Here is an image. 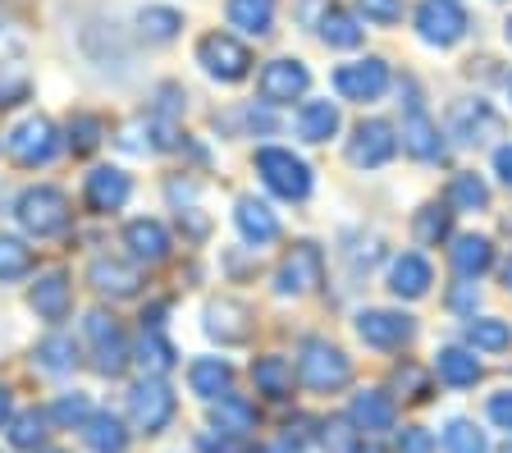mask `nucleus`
I'll use <instances>...</instances> for the list:
<instances>
[{
	"label": "nucleus",
	"instance_id": "f257e3e1",
	"mask_svg": "<svg viewBox=\"0 0 512 453\" xmlns=\"http://www.w3.org/2000/svg\"><path fill=\"white\" fill-rule=\"evenodd\" d=\"M298 376H302V385H311L316 394H334V389H343L352 380V362L330 339H307L298 353Z\"/></svg>",
	"mask_w": 512,
	"mask_h": 453
},
{
	"label": "nucleus",
	"instance_id": "f03ea898",
	"mask_svg": "<svg viewBox=\"0 0 512 453\" xmlns=\"http://www.w3.org/2000/svg\"><path fill=\"white\" fill-rule=\"evenodd\" d=\"M14 216H19V225L28 229L32 238H51L69 225V197L51 184L23 188L19 202H14Z\"/></svg>",
	"mask_w": 512,
	"mask_h": 453
},
{
	"label": "nucleus",
	"instance_id": "7ed1b4c3",
	"mask_svg": "<svg viewBox=\"0 0 512 453\" xmlns=\"http://www.w3.org/2000/svg\"><path fill=\"white\" fill-rule=\"evenodd\" d=\"M256 174L266 179L270 193L288 197V202H302V197L311 193L307 161H298V156H293V151H284V147H261V151H256Z\"/></svg>",
	"mask_w": 512,
	"mask_h": 453
},
{
	"label": "nucleus",
	"instance_id": "20e7f679",
	"mask_svg": "<svg viewBox=\"0 0 512 453\" xmlns=\"http://www.w3.org/2000/svg\"><path fill=\"white\" fill-rule=\"evenodd\" d=\"M128 417H133V426L142 435H160L174 417V389L160 376L138 380V385L128 389Z\"/></svg>",
	"mask_w": 512,
	"mask_h": 453
},
{
	"label": "nucleus",
	"instance_id": "39448f33",
	"mask_svg": "<svg viewBox=\"0 0 512 453\" xmlns=\"http://www.w3.org/2000/svg\"><path fill=\"white\" fill-rule=\"evenodd\" d=\"M197 65L211 78H220V83H238V78H247V69H252V51L229 33H206L202 42H197Z\"/></svg>",
	"mask_w": 512,
	"mask_h": 453
},
{
	"label": "nucleus",
	"instance_id": "423d86ee",
	"mask_svg": "<svg viewBox=\"0 0 512 453\" xmlns=\"http://www.w3.org/2000/svg\"><path fill=\"white\" fill-rule=\"evenodd\" d=\"M416 33L426 37L430 46H453L467 37V10L458 0H426L416 10Z\"/></svg>",
	"mask_w": 512,
	"mask_h": 453
},
{
	"label": "nucleus",
	"instance_id": "0eeeda50",
	"mask_svg": "<svg viewBox=\"0 0 512 453\" xmlns=\"http://www.w3.org/2000/svg\"><path fill=\"white\" fill-rule=\"evenodd\" d=\"M83 330L96 348V371H101V376H119V371L128 367V344H124V330L115 325V316L87 312Z\"/></svg>",
	"mask_w": 512,
	"mask_h": 453
},
{
	"label": "nucleus",
	"instance_id": "6e6552de",
	"mask_svg": "<svg viewBox=\"0 0 512 453\" xmlns=\"http://www.w3.org/2000/svg\"><path fill=\"white\" fill-rule=\"evenodd\" d=\"M60 151V138H55V124L42 115H32L23 119L19 129L10 133V156L19 165H28V170H37V165H46Z\"/></svg>",
	"mask_w": 512,
	"mask_h": 453
},
{
	"label": "nucleus",
	"instance_id": "1a4fd4ad",
	"mask_svg": "<svg viewBox=\"0 0 512 453\" xmlns=\"http://www.w3.org/2000/svg\"><path fill=\"white\" fill-rule=\"evenodd\" d=\"M394 151H398L394 129H389L384 119H362L348 142V161L362 165V170H380L384 161H394Z\"/></svg>",
	"mask_w": 512,
	"mask_h": 453
},
{
	"label": "nucleus",
	"instance_id": "9d476101",
	"mask_svg": "<svg viewBox=\"0 0 512 453\" xmlns=\"http://www.w3.org/2000/svg\"><path fill=\"white\" fill-rule=\"evenodd\" d=\"M311 74L302 60H270L266 69H261V78H256V92H261V101H270V106H288V101H298L302 92H307Z\"/></svg>",
	"mask_w": 512,
	"mask_h": 453
},
{
	"label": "nucleus",
	"instance_id": "9b49d317",
	"mask_svg": "<svg viewBox=\"0 0 512 453\" xmlns=\"http://www.w3.org/2000/svg\"><path fill=\"white\" fill-rule=\"evenodd\" d=\"M325 280V257H320L316 243H298V248L284 257L275 275V289L279 293H311L316 284Z\"/></svg>",
	"mask_w": 512,
	"mask_h": 453
},
{
	"label": "nucleus",
	"instance_id": "f8f14e48",
	"mask_svg": "<svg viewBox=\"0 0 512 453\" xmlns=\"http://www.w3.org/2000/svg\"><path fill=\"white\" fill-rule=\"evenodd\" d=\"M334 87H339V97L348 101H375L384 97V87H389V65L384 60H357V65H339L334 69Z\"/></svg>",
	"mask_w": 512,
	"mask_h": 453
},
{
	"label": "nucleus",
	"instance_id": "ddd939ff",
	"mask_svg": "<svg viewBox=\"0 0 512 453\" xmlns=\"http://www.w3.org/2000/svg\"><path fill=\"white\" fill-rule=\"evenodd\" d=\"M357 335H362L371 348H403L407 339H412V316L371 307V312L357 316Z\"/></svg>",
	"mask_w": 512,
	"mask_h": 453
},
{
	"label": "nucleus",
	"instance_id": "4468645a",
	"mask_svg": "<svg viewBox=\"0 0 512 453\" xmlns=\"http://www.w3.org/2000/svg\"><path fill=\"white\" fill-rule=\"evenodd\" d=\"M28 302H32V312L42 316V321H64V316H69V302H74L69 275H64V270H46V275H37Z\"/></svg>",
	"mask_w": 512,
	"mask_h": 453
},
{
	"label": "nucleus",
	"instance_id": "2eb2a0df",
	"mask_svg": "<svg viewBox=\"0 0 512 453\" xmlns=\"http://www.w3.org/2000/svg\"><path fill=\"white\" fill-rule=\"evenodd\" d=\"M499 129H503V119L490 110V101H462V106L453 110V138L471 142V147L499 138Z\"/></svg>",
	"mask_w": 512,
	"mask_h": 453
},
{
	"label": "nucleus",
	"instance_id": "dca6fc26",
	"mask_svg": "<svg viewBox=\"0 0 512 453\" xmlns=\"http://www.w3.org/2000/svg\"><path fill=\"white\" fill-rule=\"evenodd\" d=\"M87 280H92L96 293H106V298H133L142 289V275L128 261H115V257H96L87 266Z\"/></svg>",
	"mask_w": 512,
	"mask_h": 453
},
{
	"label": "nucleus",
	"instance_id": "f3484780",
	"mask_svg": "<svg viewBox=\"0 0 512 453\" xmlns=\"http://www.w3.org/2000/svg\"><path fill=\"white\" fill-rule=\"evenodd\" d=\"M394 417H398V408H394V399H389L384 389H362V394L352 399V408H348V421L362 435L389 431V426H394Z\"/></svg>",
	"mask_w": 512,
	"mask_h": 453
},
{
	"label": "nucleus",
	"instance_id": "a211bd4d",
	"mask_svg": "<svg viewBox=\"0 0 512 453\" xmlns=\"http://www.w3.org/2000/svg\"><path fill=\"white\" fill-rule=\"evenodd\" d=\"M403 147H407V156H416V161H435L439 151H444V138H439L435 119L416 106V101L407 106V119H403Z\"/></svg>",
	"mask_w": 512,
	"mask_h": 453
},
{
	"label": "nucleus",
	"instance_id": "6ab92c4d",
	"mask_svg": "<svg viewBox=\"0 0 512 453\" xmlns=\"http://www.w3.org/2000/svg\"><path fill=\"white\" fill-rule=\"evenodd\" d=\"M133 184H128V174L115 170V165H101V170L87 174V206L92 211H119L128 202Z\"/></svg>",
	"mask_w": 512,
	"mask_h": 453
},
{
	"label": "nucleus",
	"instance_id": "aec40b11",
	"mask_svg": "<svg viewBox=\"0 0 512 453\" xmlns=\"http://www.w3.org/2000/svg\"><path fill=\"white\" fill-rule=\"evenodd\" d=\"M247 307L243 302H229V298H220V302H211L206 307V335L211 339H220V344H243L247 339Z\"/></svg>",
	"mask_w": 512,
	"mask_h": 453
},
{
	"label": "nucleus",
	"instance_id": "412c9836",
	"mask_svg": "<svg viewBox=\"0 0 512 453\" xmlns=\"http://www.w3.org/2000/svg\"><path fill=\"white\" fill-rule=\"evenodd\" d=\"M234 220H238V234L247 238V243H275L279 238V220H275V211H270L266 202H256V197H238V211H234Z\"/></svg>",
	"mask_w": 512,
	"mask_h": 453
},
{
	"label": "nucleus",
	"instance_id": "4be33fe9",
	"mask_svg": "<svg viewBox=\"0 0 512 453\" xmlns=\"http://www.w3.org/2000/svg\"><path fill=\"white\" fill-rule=\"evenodd\" d=\"M124 243L133 248V257L138 261H165L170 257V234H165L160 220H128Z\"/></svg>",
	"mask_w": 512,
	"mask_h": 453
},
{
	"label": "nucleus",
	"instance_id": "5701e85b",
	"mask_svg": "<svg viewBox=\"0 0 512 453\" xmlns=\"http://www.w3.org/2000/svg\"><path fill=\"white\" fill-rule=\"evenodd\" d=\"M430 284H435V275H430V261L416 257V252L398 257L394 270H389V289H394L398 298H426Z\"/></svg>",
	"mask_w": 512,
	"mask_h": 453
},
{
	"label": "nucleus",
	"instance_id": "b1692460",
	"mask_svg": "<svg viewBox=\"0 0 512 453\" xmlns=\"http://www.w3.org/2000/svg\"><path fill=\"white\" fill-rule=\"evenodd\" d=\"M229 380H234V371H229V362H220V357H197L188 367V385L197 399H224L229 394Z\"/></svg>",
	"mask_w": 512,
	"mask_h": 453
},
{
	"label": "nucleus",
	"instance_id": "393cba45",
	"mask_svg": "<svg viewBox=\"0 0 512 453\" xmlns=\"http://www.w3.org/2000/svg\"><path fill=\"white\" fill-rule=\"evenodd\" d=\"M252 380L256 389L266 394V399H288L293 394V362L279 353H266V357H256L252 362Z\"/></svg>",
	"mask_w": 512,
	"mask_h": 453
},
{
	"label": "nucleus",
	"instance_id": "a878e982",
	"mask_svg": "<svg viewBox=\"0 0 512 453\" xmlns=\"http://www.w3.org/2000/svg\"><path fill=\"white\" fill-rule=\"evenodd\" d=\"M83 440H87V449H96V453H124L128 431L115 412H92V417L83 421Z\"/></svg>",
	"mask_w": 512,
	"mask_h": 453
},
{
	"label": "nucleus",
	"instance_id": "bb28decb",
	"mask_svg": "<svg viewBox=\"0 0 512 453\" xmlns=\"http://www.w3.org/2000/svg\"><path fill=\"white\" fill-rule=\"evenodd\" d=\"M298 133L307 142H330L339 133V106L334 101H307L298 110Z\"/></svg>",
	"mask_w": 512,
	"mask_h": 453
},
{
	"label": "nucleus",
	"instance_id": "cd10ccee",
	"mask_svg": "<svg viewBox=\"0 0 512 453\" xmlns=\"http://www.w3.org/2000/svg\"><path fill=\"white\" fill-rule=\"evenodd\" d=\"M229 23L252 37H266L275 23V0H229Z\"/></svg>",
	"mask_w": 512,
	"mask_h": 453
},
{
	"label": "nucleus",
	"instance_id": "c85d7f7f",
	"mask_svg": "<svg viewBox=\"0 0 512 453\" xmlns=\"http://www.w3.org/2000/svg\"><path fill=\"white\" fill-rule=\"evenodd\" d=\"M435 371H439L444 385H458V389H467V385L480 380V362H476V353H467V348H444L439 362H435Z\"/></svg>",
	"mask_w": 512,
	"mask_h": 453
},
{
	"label": "nucleus",
	"instance_id": "c756f323",
	"mask_svg": "<svg viewBox=\"0 0 512 453\" xmlns=\"http://www.w3.org/2000/svg\"><path fill=\"white\" fill-rule=\"evenodd\" d=\"M494 261V243L480 234H462L458 243H453V266L462 270V275H485Z\"/></svg>",
	"mask_w": 512,
	"mask_h": 453
},
{
	"label": "nucleus",
	"instance_id": "7c9ffc66",
	"mask_svg": "<svg viewBox=\"0 0 512 453\" xmlns=\"http://www.w3.org/2000/svg\"><path fill=\"white\" fill-rule=\"evenodd\" d=\"M320 42H325V46H339V51L357 46V42H362V23H357V14L325 10V14H320Z\"/></svg>",
	"mask_w": 512,
	"mask_h": 453
},
{
	"label": "nucleus",
	"instance_id": "2f4dec72",
	"mask_svg": "<svg viewBox=\"0 0 512 453\" xmlns=\"http://www.w3.org/2000/svg\"><path fill=\"white\" fill-rule=\"evenodd\" d=\"M183 28V14L170 10V5H147V10L138 14V33L147 37V42H174Z\"/></svg>",
	"mask_w": 512,
	"mask_h": 453
},
{
	"label": "nucleus",
	"instance_id": "473e14b6",
	"mask_svg": "<svg viewBox=\"0 0 512 453\" xmlns=\"http://www.w3.org/2000/svg\"><path fill=\"white\" fill-rule=\"evenodd\" d=\"M138 362L147 376H165V371L174 367V344L160 330H147L142 325V339H138Z\"/></svg>",
	"mask_w": 512,
	"mask_h": 453
},
{
	"label": "nucleus",
	"instance_id": "72a5a7b5",
	"mask_svg": "<svg viewBox=\"0 0 512 453\" xmlns=\"http://www.w3.org/2000/svg\"><path fill=\"white\" fill-rule=\"evenodd\" d=\"M448 202L458 206V211H485L490 206V188H485V179L471 170L453 174V184H448Z\"/></svg>",
	"mask_w": 512,
	"mask_h": 453
},
{
	"label": "nucleus",
	"instance_id": "f704fd0d",
	"mask_svg": "<svg viewBox=\"0 0 512 453\" xmlns=\"http://www.w3.org/2000/svg\"><path fill=\"white\" fill-rule=\"evenodd\" d=\"M37 367L42 371H51V376H60V371H74V362H78V353H74V339H64V335H51V339H42L37 344Z\"/></svg>",
	"mask_w": 512,
	"mask_h": 453
},
{
	"label": "nucleus",
	"instance_id": "c9c22d12",
	"mask_svg": "<svg viewBox=\"0 0 512 453\" xmlns=\"http://www.w3.org/2000/svg\"><path fill=\"white\" fill-rule=\"evenodd\" d=\"M46 412H37V408H23L19 417H10V444L14 449H37V444L46 440Z\"/></svg>",
	"mask_w": 512,
	"mask_h": 453
},
{
	"label": "nucleus",
	"instance_id": "e433bc0d",
	"mask_svg": "<svg viewBox=\"0 0 512 453\" xmlns=\"http://www.w3.org/2000/svg\"><path fill=\"white\" fill-rule=\"evenodd\" d=\"M32 270V248L14 234H0V280H19Z\"/></svg>",
	"mask_w": 512,
	"mask_h": 453
},
{
	"label": "nucleus",
	"instance_id": "4c0bfd02",
	"mask_svg": "<svg viewBox=\"0 0 512 453\" xmlns=\"http://www.w3.org/2000/svg\"><path fill=\"white\" fill-rule=\"evenodd\" d=\"M444 449L448 453H490V444H485V431H476L471 421L453 417L444 426Z\"/></svg>",
	"mask_w": 512,
	"mask_h": 453
},
{
	"label": "nucleus",
	"instance_id": "58836bf2",
	"mask_svg": "<svg viewBox=\"0 0 512 453\" xmlns=\"http://www.w3.org/2000/svg\"><path fill=\"white\" fill-rule=\"evenodd\" d=\"M467 339L476 348H485V353H503V348L512 344V325L508 321H471Z\"/></svg>",
	"mask_w": 512,
	"mask_h": 453
},
{
	"label": "nucleus",
	"instance_id": "ea45409f",
	"mask_svg": "<svg viewBox=\"0 0 512 453\" xmlns=\"http://www.w3.org/2000/svg\"><path fill=\"white\" fill-rule=\"evenodd\" d=\"M101 133L106 129H101V119L96 115H74L69 119V147H74L78 156H87V151L101 147Z\"/></svg>",
	"mask_w": 512,
	"mask_h": 453
},
{
	"label": "nucleus",
	"instance_id": "a19ab883",
	"mask_svg": "<svg viewBox=\"0 0 512 453\" xmlns=\"http://www.w3.org/2000/svg\"><path fill=\"white\" fill-rule=\"evenodd\" d=\"M448 225H453V211H439V206H421V211H416V238H421V243L448 238Z\"/></svg>",
	"mask_w": 512,
	"mask_h": 453
},
{
	"label": "nucleus",
	"instance_id": "79ce46f5",
	"mask_svg": "<svg viewBox=\"0 0 512 453\" xmlns=\"http://www.w3.org/2000/svg\"><path fill=\"white\" fill-rule=\"evenodd\" d=\"M215 421H220V431H229V435H243V431H252V408L224 394V399H220V408H215Z\"/></svg>",
	"mask_w": 512,
	"mask_h": 453
},
{
	"label": "nucleus",
	"instance_id": "37998d69",
	"mask_svg": "<svg viewBox=\"0 0 512 453\" xmlns=\"http://www.w3.org/2000/svg\"><path fill=\"white\" fill-rule=\"evenodd\" d=\"M51 417L60 421V426H78V431H83V421L92 417V403H87V394H64L51 408Z\"/></svg>",
	"mask_w": 512,
	"mask_h": 453
},
{
	"label": "nucleus",
	"instance_id": "c03bdc74",
	"mask_svg": "<svg viewBox=\"0 0 512 453\" xmlns=\"http://www.w3.org/2000/svg\"><path fill=\"white\" fill-rule=\"evenodd\" d=\"M28 74L19 65H0V106H19L28 97Z\"/></svg>",
	"mask_w": 512,
	"mask_h": 453
},
{
	"label": "nucleus",
	"instance_id": "a18cd8bd",
	"mask_svg": "<svg viewBox=\"0 0 512 453\" xmlns=\"http://www.w3.org/2000/svg\"><path fill=\"white\" fill-rule=\"evenodd\" d=\"M362 14L375 23H398L403 19V0H362Z\"/></svg>",
	"mask_w": 512,
	"mask_h": 453
},
{
	"label": "nucleus",
	"instance_id": "49530a36",
	"mask_svg": "<svg viewBox=\"0 0 512 453\" xmlns=\"http://www.w3.org/2000/svg\"><path fill=\"white\" fill-rule=\"evenodd\" d=\"M490 421L503 426V431H512V389H503V394L490 399Z\"/></svg>",
	"mask_w": 512,
	"mask_h": 453
},
{
	"label": "nucleus",
	"instance_id": "de8ad7c7",
	"mask_svg": "<svg viewBox=\"0 0 512 453\" xmlns=\"http://www.w3.org/2000/svg\"><path fill=\"white\" fill-rule=\"evenodd\" d=\"M197 449L202 453H238V440L229 431H224L220 440H215V435H197Z\"/></svg>",
	"mask_w": 512,
	"mask_h": 453
},
{
	"label": "nucleus",
	"instance_id": "09e8293b",
	"mask_svg": "<svg viewBox=\"0 0 512 453\" xmlns=\"http://www.w3.org/2000/svg\"><path fill=\"white\" fill-rule=\"evenodd\" d=\"M494 170H499V179L512 188V142H508V147L494 151Z\"/></svg>",
	"mask_w": 512,
	"mask_h": 453
},
{
	"label": "nucleus",
	"instance_id": "8fccbe9b",
	"mask_svg": "<svg viewBox=\"0 0 512 453\" xmlns=\"http://www.w3.org/2000/svg\"><path fill=\"white\" fill-rule=\"evenodd\" d=\"M403 453H430V435L426 431H403Z\"/></svg>",
	"mask_w": 512,
	"mask_h": 453
},
{
	"label": "nucleus",
	"instance_id": "3c124183",
	"mask_svg": "<svg viewBox=\"0 0 512 453\" xmlns=\"http://www.w3.org/2000/svg\"><path fill=\"white\" fill-rule=\"evenodd\" d=\"M348 453H389V449H384L380 440H357V444H352Z\"/></svg>",
	"mask_w": 512,
	"mask_h": 453
},
{
	"label": "nucleus",
	"instance_id": "603ef678",
	"mask_svg": "<svg viewBox=\"0 0 512 453\" xmlns=\"http://www.w3.org/2000/svg\"><path fill=\"white\" fill-rule=\"evenodd\" d=\"M0 426H10V389H0Z\"/></svg>",
	"mask_w": 512,
	"mask_h": 453
},
{
	"label": "nucleus",
	"instance_id": "864d4df0",
	"mask_svg": "<svg viewBox=\"0 0 512 453\" xmlns=\"http://www.w3.org/2000/svg\"><path fill=\"white\" fill-rule=\"evenodd\" d=\"M503 280H508V289H512V261H508V270H503Z\"/></svg>",
	"mask_w": 512,
	"mask_h": 453
},
{
	"label": "nucleus",
	"instance_id": "5fc2aeb1",
	"mask_svg": "<svg viewBox=\"0 0 512 453\" xmlns=\"http://www.w3.org/2000/svg\"><path fill=\"white\" fill-rule=\"evenodd\" d=\"M499 453H512V444H503V449H499Z\"/></svg>",
	"mask_w": 512,
	"mask_h": 453
},
{
	"label": "nucleus",
	"instance_id": "6e6d98bb",
	"mask_svg": "<svg viewBox=\"0 0 512 453\" xmlns=\"http://www.w3.org/2000/svg\"><path fill=\"white\" fill-rule=\"evenodd\" d=\"M508 42H512V19H508Z\"/></svg>",
	"mask_w": 512,
	"mask_h": 453
},
{
	"label": "nucleus",
	"instance_id": "4d7b16f0",
	"mask_svg": "<svg viewBox=\"0 0 512 453\" xmlns=\"http://www.w3.org/2000/svg\"><path fill=\"white\" fill-rule=\"evenodd\" d=\"M508 97H512V74H508Z\"/></svg>",
	"mask_w": 512,
	"mask_h": 453
},
{
	"label": "nucleus",
	"instance_id": "13d9d810",
	"mask_svg": "<svg viewBox=\"0 0 512 453\" xmlns=\"http://www.w3.org/2000/svg\"><path fill=\"white\" fill-rule=\"evenodd\" d=\"M42 453H64V449H42Z\"/></svg>",
	"mask_w": 512,
	"mask_h": 453
}]
</instances>
